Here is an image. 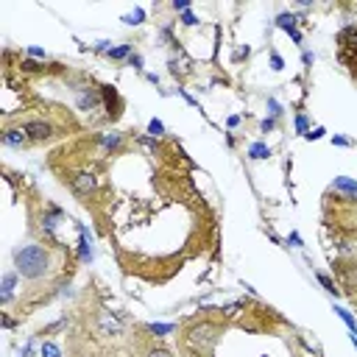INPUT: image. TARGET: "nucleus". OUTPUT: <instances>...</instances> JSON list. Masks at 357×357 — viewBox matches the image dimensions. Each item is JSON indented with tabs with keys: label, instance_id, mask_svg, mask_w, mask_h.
Returning <instances> with one entry per match:
<instances>
[{
	"label": "nucleus",
	"instance_id": "nucleus-1",
	"mask_svg": "<svg viewBox=\"0 0 357 357\" xmlns=\"http://www.w3.org/2000/svg\"><path fill=\"white\" fill-rule=\"evenodd\" d=\"M14 268L23 279H39L50 271V254L48 248L37 246V243H28V246L17 248L14 251Z\"/></svg>",
	"mask_w": 357,
	"mask_h": 357
},
{
	"label": "nucleus",
	"instance_id": "nucleus-2",
	"mask_svg": "<svg viewBox=\"0 0 357 357\" xmlns=\"http://www.w3.org/2000/svg\"><path fill=\"white\" fill-rule=\"evenodd\" d=\"M187 340L195 346H206L209 349L218 340V327H212V324H195V327L187 329Z\"/></svg>",
	"mask_w": 357,
	"mask_h": 357
},
{
	"label": "nucleus",
	"instance_id": "nucleus-3",
	"mask_svg": "<svg viewBox=\"0 0 357 357\" xmlns=\"http://www.w3.org/2000/svg\"><path fill=\"white\" fill-rule=\"evenodd\" d=\"M70 187H73L79 195H92L98 190V179L92 173H87V170H81V173L70 176Z\"/></svg>",
	"mask_w": 357,
	"mask_h": 357
},
{
	"label": "nucleus",
	"instance_id": "nucleus-4",
	"mask_svg": "<svg viewBox=\"0 0 357 357\" xmlns=\"http://www.w3.org/2000/svg\"><path fill=\"white\" fill-rule=\"evenodd\" d=\"M23 128L28 134V139H37V142L53 137V126L48 120H28V123H23Z\"/></svg>",
	"mask_w": 357,
	"mask_h": 357
},
{
	"label": "nucleus",
	"instance_id": "nucleus-5",
	"mask_svg": "<svg viewBox=\"0 0 357 357\" xmlns=\"http://www.w3.org/2000/svg\"><path fill=\"white\" fill-rule=\"evenodd\" d=\"M25 142H28V134H25V128H6V134H3V146L9 148H23Z\"/></svg>",
	"mask_w": 357,
	"mask_h": 357
},
{
	"label": "nucleus",
	"instance_id": "nucleus-6",
	"mask_svg": "<svg viewBox=\"0 0 357 357\" xmlns=\"http://www.w3.org/2000/svg\"><path fill=\"white\" fill-rule=\"evenodd\" d=\"M98 103H101V95H98V90H90V87H87V90L79 95V109H84V112L98 109Z\"/></svg>",
	"mask_w": 357,
	"mask_h": 357
},
{
	"label": "nucleus",
	"instance_id": "nucleus-7",
	"mask_svg": "<svg viewBox=\"0 0 357 357\" xmlns=\"http://www.w3.org/2000/svg\"><path fill=\"white\" fill-rule=\"evenodd\" d=\"M79 257H81V262H90L92 260V237H90V232L81 226V240H79Z\"/></svg>",
	"mask_w": 357,
	"mask_h": 357
},
{
	"label": "nucleus",
	"instance_id": "nucleus-8",
	"mask_svg": "<svg viewBox=\"0 0 357 357\" xmlns=\"http://www.w3.org/2000/svg\"><path fill=\"white\" fill-rule=\"evenodd\" d=\"M14 284H17V273H3V304H9L12 302V296H14Z\"/></svg>",
	"mask_w": 357,
	"mask_h": 357
},
{
	"label": "nucleus",
	"instance_id": "nucleus-9",
	"mask_svg": "<svg viewBox=\"0 0 357 357\" xmlns=\"http://www.w3.org/2000/svg\"><path fill=\"white\" fill-rule=\"evenodd\" d=\"M335 187H338V190H343L346 195H351V198L357 201V182H354V179H346V176H338V179H335Z\"/></svg>",
	"mask_w": 357,
	"mask_h": 357
},
{
	"label": "nucleus",
	"instance_id": "nucleus-10",
	"mask_svg": "<svg viewBox=\"0 0 357 357\" xmlns=\"http://www.w3.org/2000/svg\"><path fill=\"white\" fill-rule=\"evenodd\" d=\"M248 157L251 159H268L271 157V148H268L265 142H251V146H248Z\"/></svg>",
	"mask_w": 357,
	"mask_h": 357
},
{
	"label": "nucleus",
	"instance_id": "nucleus-11",
	"mask_svg": "<svg viewBox=\"0 0 357 357\" xmlns=\"http://www.w3.org/2000/svg\"><path fill=\"white\" fill-rule=\"evenodd\" d=\"M101 332L103 335H117V332H120V324L112 321L109 315H101Z\"/></svg>",
	"mask_w": 357,
	"mask_h": 357
},
{
	"label": "nucleus",
	"instance_id": "nucleus-12",
	"mask_svg": "<svg viewBox=\"0 0 357 357\" xmlns=\"http://www.w3.org/2000/svg\"><path fill=\"white\" fill-rule=\"evenodd\" d=\"M276 25L282 31H288V34H291V31H296V14H279L276 17Z\"/></svg>",
	"mask_w": 357,
	"mask_h": 357
},
{
	"label": "nucleus",
	"instance_id": "nucleus-13",
	"mask_svg": "<svg viewBox=\"0 0 357 357\" xmlns=\"http://www.w3.org/2000/svg\"><path fill=\"white\" fill-rule=\"evenodd\" d=\"M335 313H338V318L343 321V324L351 329V332H357V321H354V315H351L349 310H343V307H338V304H335Z\"/></svg>",
	"mask_w": 357,
	"mask_h": 357
},
{
	"label": "nucleus",
	"instance_id": "nucleus-14",
	"mask_svg": "<svg viewBox=\"0 0 357 357\" xmlns=\"http://www.w3.org/2000/svg\"><path fill=\"white\" fill-rule=\"evenodd\" d=\"M148 332H154L157 338H162V335L176 332V324H148Z\"/></svg>",
	"mask_w": 357,
	"mask_h": 357
},
{
	"label": "nucleus",
	"instance_id": "nucleus-15",
	"mask_svg": "<svg viewBox=\"0 0 357 357\" xmlns=\"http://www.w3.org/2000/svg\"><path fill=\"white\" fill-rule=\"evenodd\" d=\"M142 20H146V9H134L131 14H123V23L126 25H139Z\"/></svg>",
	"mask_w": 357,
	"mask_h": 357
},
{
	"label": "nucleus",
	"instance_id": "nucleus-16",
	"mask_svg": "<svg viewBox=\"0 0 357 357\" xmlns=\"http://www.w3.org/2000/svg\"><path fill=\"white\" fill-rule=\"evenodd\" d=\"M101 142L106 148H120V142H123V137L117 131H112V134H101Z\"/></svg>",
	"mask_w": 357,
	"mask_h": 357
},
{
	"label": "nucleus",
	"instance_id": "nucleus-17",
	"mask_svg": "<svg viewBox=\"0 0 357 357\" xmlns=\"http://www.w3.org/2000/svg\"><path fill=\"white\" fill-rule=\"evenodd\" d=\"M39 354H42V357H61V349L56 343H50V340H45L42 349H39Z\"/></svg>",
	"mask_w": 357,
	"mask_h": 357
},
{
	"label": "nucleus",
	"instance_id": "nucleus-18",
	"mask_svg": "<svg viewBox=\"0 0 357 357\" xmlns=\"http://www.w3.org/2000/svg\"><path fill=\"white\" fill-rule=\"evenodd\" d=\"M109 56L112 59H128L131 56V45H117V48L109 50Z\"/></svg>",
	"mask_w": 357,
	"mask_h": 357
},
{
	"label": "nucleus",
	"instance_id": "nucleus-19",
	"mask_svg": "<svg viewBox=\"0 0 357 357\" xmlns=\"http://www.w3.org/2000/svg\"><path fill=\"white\" fill-rule=\"evenodd\" d=\"M148 134H154V137H162V134H165V123L154 117V120L148 123Z\"/></svg>",
	"mask_w": 357,
	"mask_h": 357
},
{
	"label": "nucleus",
	"instance_id": "nucleus-20",
	"mask_svg": "<svg viewBox=\"0 0 357 357\" xmlns=\"http://www.w3.org/2000/svg\"><path fill=\"white\" fill-rule=\"evenodd\" d=\"M296 131L304 134V137L310 134V128H307V117H304V115H296Z\"/></svg>",
	"mask_w": 357,
	"mask_h": 357
},
{
	"label": "nucleus",
	"instance_id": "nucleus-21",
	"mask_svg": "<svg viewBox=\"0 0 357 357\" xmlns=\"http://www.w3.org/2000/svg\"><path fill=\"white\" fill-rule=\"evenodd\" d=\"M182 23L187 25V28H193V25H198V17H195V14L187 9V12H182Z\"/></svg>",
	"mask_w": 357,
	"mask_h": 357
},
{
	"label": "nucleus",
	"instance_id": "nucleus-22",
	"mask_svg": "<svg viewBox=\"0 0 357 357\" xmlns=\"http://www.w3.org/2000/svg\"><path fill=\"white\" fill-rule=\"evenodd\" d=\"M268 109H271V117H279L282 115V103L276 98H268Z\"/></svg>",
	"mask_w": 357,
	"mask_h": 357
},
{
	"label": "nucleus",
	"instance_id": "nucleus-23",
	"mask_svg": "<svg viewBox=\"0 0 357 357\" xmlns=\"http://www.w3.org/2000/svg\"><path fill=\"white\" fill-rule=\"evenodd\" d=\"M318 282L324 284V288H327V291L332 293V296H338V291H335V284H332V279H329V276H324V273H318Z\"/></svg>",
	"mask_w": 357,
	"mask_h": 357
},
{
	"label": "nucleus",
	"instance_id": "nucleus-24",
	"mask_svg": "<svg viewBox=\"0 0 357 357\" xmlns=\"http://www.w3.org/2000/svg\"><path fill=\"white\" fill-rule=\"evenodd\" d=\"M146 357H173V354H170L168 349H162V346H157V349H151Z\"/></svg>",
	"mask_w": 357,
	"mask_h": 357
},
{
	"label": "nucleus",
	"instance_id": "nucleus-25",
	"mask_svg": "<svg viewBox=\"0 0 357 357\" xmlns=\"http://www.w3.org/2000/svg\"><path fill=\"white\" fill-rule=\"evenodd\" d=\"M273 126H276V117H265V120L260 123V128H262L265 134H268V131H273Z\"/></svg>",
	"mask_w": 357,
	"mask_h": 357
},
{
	"label": "nucleus",
	"instance_id": "nucleus-26",
	"mask_svg": "<svg viewBox=\"0 0 357 357\" xmlns=\"http://www.w3.org/2000/svg\"><path fill=\"white\" fill-rule=\"evenodd\" d=\"M324 134H327V131H324V128H310V134H307V139H310V142H313V139H321V137H324Z\"/></svg>",
	"mask_w": 357,
	"mask_h": 357
},
{
	"label": "nucleus",
	"instance_id": "nucleus-27",
	"mask_svg": "<svg viewBox=\"0 0 357 357\" xmlns=\"http://www.w3.org/2000/svg\"><path fill=\"white\" fill-rule=\"evenodd\" d=\"M271 67H273V70H282V67H284V61H282V56H279V53H271Z\"/></svg>",
	"mask_w": 357,
	"mask_h": 357
},
{
	"label": "nucleus",
	"instance_id": "nucleus-28",
	"mask_svg": "<svg viewBox=\"0 0 357 357\" xmlns=\"http://www.w3.org/2000/svg\"><path fill=\"white\" fill-rule=\"evenodd\" d=\"M128 61H131V67L142 70V56H139V53H131V56H128Z\"/></svg>",
	"mask_w": 357,
	"mask_h": 357
},
{
	"label": "nucleus",
	"instance_id": "nucleus-29",
	"mask_svg": "<svg viewBox=\"0 0 357 357\" xmlns=\"http://www.w3.org/2000/svg\"><path fill=\"white\" fill-rule=\"evenodd\" d=\"M173 9H176V12H187L190 3H187V0H173Z\"/></svg>",
	"mask_w": 357,
	"mask_h": 357
},
{
	"label": "nucleus",
	"instance_id": "nucleus-30",
	"mask_svg": "<svg viewBox=\"0 0 357 357\" xmlns=\"http://www.w3.org/2000/svg\"><path fill=\"white\" fill-rule=\"evenodd\" d=\"M28 53H31V56H37V59H48V53H45L42 48H28Z\"/></svg>",
	"mask_w": 357,
	"mask_h": 357
},
{
	"label": "nucleus",
	"instance_id": "nucleus-31",
	"mask_svg": "<svg viewBox=\"0 0 357 357\" xmlns=\"http://www.w3.org/2000/svg\"><path fill=\"white\" fill-rule=\"evenodd\" d=\"M288 243H293V246H296V248H302V246H304V243H302V237H299L296 232H293V235L288 237Z\"/></svg>",
	"mask_w": 357,
	"mask_h": 357
},
{
	"label": "nucleus",
	"instance_id": "nucleus-32",
	"mask_svg": "<svg viewBox=\"0 0 357 357\" xmlns=\"http://www.w3.org/2000/svg\"><path fill=\"white\" fill-rule=\"evenodd\" d=\"M332 146H349V139H343V137H332Z\"/></svg>",
	"mask_w": 357,
	"mask_h": 357
},
{
	"label": "nucleus",
	"instance_id": "nucleus-33",
	"mask_svg": "<svg viewBox=\"0 0 357 357\" xmlns=\"http://www.w3.org/2000/svg\"><path fill=\"white\" fill-rule=\"evenodd\" d=\"M313 59H315L313 53H304V56H302V61H304V64H313Z\"/></svg>",
	"mask_w": 357,
	"mask_h": 357
}]
</instances>
